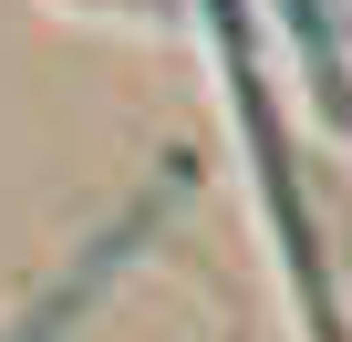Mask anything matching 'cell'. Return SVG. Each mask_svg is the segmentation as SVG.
Returning a JSON list of instances; mask_svg holds the SVG:
<instances>
[{"instance_id": "obj_1", "label": "cell", "mask_w": 352, "mask_h": 342, "mask_svg": "<svg viewBox=\"0 0 352 342\" xmlns=\"http://www.w3.org/2000/svg\"><path fill=\"white\" fill-rule=\"evenodd\" d=\"M208 32H218V73H228V104L249 125V166H259V208H270V249L290 270V301L311 321V342H342L331 301H321V249H311V218H300V187H290V145H280V114H270V83H259V32L239 0H197Z\"/></svg>"}, {"instance_id": "obj_2", "label": "cell", "mask_w": 352, "mask_h": 342, "mask_svg": "<svg viewBox=\"0 0 352 342\" xmlns=\"http://www.w3.org/2000/svg\"><path fill=\"white\" fill-rule=\"evenodd\" d=\"M176 187H187V166H166V177H155V197H145V208H124V218H114V228H104V239H94L83 259H73V280H63V290H52V301H42V311H32L21 332H11V342H63V332H73V321L94 311V290H104V280H114V270H124L135 249H145V228H155V208H166Z\"/></svg>"}, {"instance_id": "obj_3", "label": "cell", "mask_w": 352, "mask_h": 342, "mask_svg": "<svg viewBox=\"0 0 352 342\" xmlns=\"http://www.w3.org/2000/svg\"><path fill=\"white\" fill-rule=\"evenodd\" d=\"M280 21L300 32V73H311L321 114H331V125H352V83H342V32H331V0H280Z\"/></svg>"}]
</instances>
